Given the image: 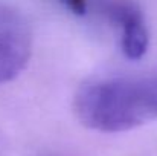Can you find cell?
I'll list each match as a JSON object with an SVG mask.
<instances>
[{"label":"cell","mask_w":157,"mask_h":156,"mask_svg":"<svg viewBox=\"0 0 157 156\" xmlns=\"http://www.w3.org/2000/svg\"><path fill=\"white\" fill-rule=\"evenodd\" d=\"M78 119L89 129L119 133L157 119V75L113 77L84 84L75 97Z\"/></svg>","instance_id":"obj_1"},{"label":"cell","mask_w":157,"mask_h":156,"mask_svg":"<svg viewBox=\"0 0 157 156\" xmlns=\"http://www.w3.org/2000/svg\"><path fill=\"white\" fill-rule=\"evenodd\" d=\"M32 54V32L26 18L12 6L0 2V84L26 67Z\"/></svg>","instance_id":"obj_2"},{"label":"cell","mask_w":157,"mask_h":156,"mask_svg":"<svg viewBox=\"0 0 157 156\" xmlns=\"http://www.w3.org/2000/svg\"><path fill=\"white\" fill-rule=\"evenodd\" d=\"M108 14L117 23L121 32V49L128 60H140L150 45V34L142 12L133 3H114Z\"/></svg>","instance_id":"obj_3"},{"label":"cell","mask_w":157,"mask_h":156,"mask_svg":"<svg viewBox=\"0 0 157 156\" xmlns=\"http://www.w3.org/2000/svg\"><path fill=\"white\" fill-rule=\"evenodd\" d=\"M70 12L76 14V15H82L86 14L87 9V0H59Z\"/></svg>","instance_id":"obj_4"}]
</instances>
